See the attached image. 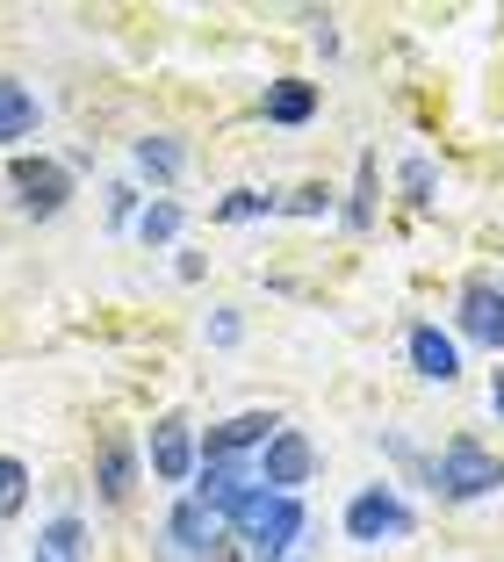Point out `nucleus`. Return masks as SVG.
I'll return each instance as SVG.
<instances>
[{"label":"nucleus","instance_id":"nucleus-14","mask_svg":"<svg viewBox=\"0 0 504 562\" xmlns=\"http://www.w3.org/2000/svg\"><path fill=\"white\" fill-rule=\"evenodd\" d=\"M310 109H317V87L310 80H275L267 87V123H310Z\"/></svg>","mask_w":504,"mask_h":562},{"label":"nucleus","instance_id":"nucleus-6","mask_svg":"<svg viewBox=\"0 0 504 562\" xmlns=\"http://www.w3.org/2000/svg\"><path fill=\"white\" fill-rule=\"evenodd\" d=\"M275 432H281V418H275V412H238V418H224V426L210 432L202 462H245V447H267Z\"/></svg>","mask_w":504,"mask_h":562},{"label":"nucleus","instance_id":"nucleus-17","mask_svg":"<svg viewBox=\"0 0 504 562\" xmlns=\"http://www.w3.org/2000/svg\"><path fill=\"white\" fill-rule=\"evenodd\" d=\"M173 232H180V202H152V210L137 216V238H145V246H166Z\"/></svg>","mask_w":504,"mask_h":562},{"label":"nucleus","instance_id":"nucleus-13","mask_svg":"<svg viewBox=\"0 0 504 562\" xmlns=\"http://www.w3.org/2000/svg\"><path fill=\"white\" fill-rule=\"evenodd\" d=\"M131 491H137V454H131V440H109L101 447V497L123 505Z\"/></svg>","mask_w":504,"mask_h":562},{"label":"nucleus","instance_id":"nucleus-19","mask_svg":"<svg viewBox=\"0 0 504 562\" xmlns=\"http://www.w3.org/2000/svg\"><path fill=\"white\" fill-rule=\"evenodd\" d=\"M22 491H30V469L15 454H0V513H22Z\"/></svg>","mask_w":504,"mask_h":562},{"label":"nucleus","instance_id":"nucleus-20","mask_svg":"<svg viewBox=\"0 0 504 562\" xmlns=\"http://www.w3.org/2000/svg\"><path fill=\"white\" fill-rule=\"evenodd\" d=\"M404 188H411V202H433V166H425V159H404Z\"/></svg>","mask_w":504,"mask_h":562},{"label":"nucleus","instance_id":"nucleus-11","mask_svg":"<svg viewBox=\"0 0 504 562\" xmlns=\"http://www.w3.org/2000/svg\"><path fill=\"white\" fill-rule=\"evenodd\" d=\"M411 368H418L425 382H455L461 353H455V339H447L439 325H411Z\"/></svg>","mask_w":504,"mask_h":562},{"label":"nucleus","instance_id":"nucleus-10","mask_svg":"<svg viewBox=\"0 0 504 562\" xmlns=\"http://www.w3.org/2000/svg\"><path fill=\"white\" fill-rule=\"evenodd\" d=\"M216 533H224V519H216L210 505H202V497H180L173 519H166V541H173L180 555H202V548H210Z\"/></svg>","mask_w":504,"mask_h":562},{"label":"nucleus","instance_id":"nucleus-22","mask_svg":"<svg viewBox=\"0 0 504 562\" xmlns=\"http://www.w3.org/2000/svg\"><path fill=\"white\" fill-rule=\"evenodd\" d=\"M289 210H295V216H317V210H325V188H295Z\"/></svg>","mask_w":504,"mask_h":562},{"label":"nucleus","instance_id":"nucleus-12","mask_svg":"<svg viewBox=\"0 0 504 562\" xmlns=\"http://www.w3.org/2000/svg\"><path fill=\"white\" fill-rule=\"evenodd\" d=\"M30 131H36V94L22 80H0V145H15Z\"/></svg>","mask_w":504,"mask_h":562},{"label":"nucleus","instance_id":"nucleus-18","mask_svg":"<svg viewBox=\"0 0 504 562\" xmlns=\"http://www.w3.org/2000/svg\"><path fill=\"white\" fill-rule=\"evenodd\" d=\"M275 210H281L275 195H260V188H238V195H224V210H216V216H224V224H245V216H275Z\"/></svg>","mask_w":504,"mask_h":562},{"label":"nucleus","instance_id":"nucleus-15","mask_svg":"<svg viewBox=\"0 0 504 562\" xmlns=\"http://www.w3.org/2000/svg\"><path fill=\"white\" fill-rule=\"evenodd\" d=\"M80 548H87V527L72 513H58L44 533H36V562H80Z\"/></svg>","mask_w":504,"mask_h":562},{"label":"nucleus","instance_id":"nucleus-23","mask_svg":"<svg viewBox=\"0 0 504 562\" xmlns=\"http://www.w3.org/2000/svg\"><path fill=\"white\" fill-rule=\"evenodd\" d=\"M490 404H497V418H504V375H497V382H490Z\"/></svg>","mask_w":504,"mask_h":562},{"label":"nucleus","instance_id":"nucleus-9","mask_svg":"<svg viewBox=\"0 0 504 562\" xmlns=\"http://www.w3.org/2000/svg\"><path fill=\"white\" fill-rule=\"evenodd\" d=\"M245 491H260V483H253V469H245V462H202V483H195V497H202V505H210L216 519H231V505H238Z\"/></svg>","mask_w":504,"mask_h":562},{"label":"nucleus","instance_id":"nucleus-5","mask_svg":"<svg viewBox=\"0 0 504 562\" xmlns=\"http://www.w3.org/2000/svg\"><path fill=\"white\" fill-rule=\"evenodd\" d=\"M8 181H15V195H22L30 216H58L66 195H72V181H66V166H58V159H15Z\"/></svg>","mask_w":504,"mask_h":562},{"label":"nucleus","instance_id":"nucleus-16","mask_svg":"<svg viewBox=\"0 0 504 562\" xmlns=\"http://www.w3.org/2000/svg\"><path fill=\"white\" fill-rule=\"evenodd\" d=\"M137 173L173 181V173H180V145H173V137H137Z\"/></svg>","mask_w":504,"mask_h":562},{"label":"nucleus","instance_id":"nucleus-21","mask_svg":"<svg viewBox=\"0 0 504 562\" xmlns=\"http://www.w3.org/2000/svg\"><path fill=\"white\" fill-rule=\"evenodd\" d=\"M131 210H137V188H109V216L115 224H131Z\"/></svg>","mask_w":504,"mask_h":562},{"label":"nucleus","instance_id":"nucleus-8","mask_svg":"<svg viewBox=\"0 0 504 562\" xmlns=\"http://www.w3.org/2000/svg\"><path fill=\"white\" fill-rule=\"evenodd\" d=\"M152 469H159L166 483H188V469H195V432H188V418H159V426H152Z\"/></svg>","mask_w":504,"mask_h":562},{"label":"nucleus","instance_id":"nucleus-4","mask_svg":"<svg viewBox=\"0 0 504 562\" xmlns=\"http://www.w3.org/2000/svg\"><path fill=\"white\" fill-rule=\"evenodd\" d=\"M310 462H317V454H310V440H303L295 426H281L275 440L260 447V469H253V483H267V491L295 497V483H310Z\"/></svg>","mask_w":504,"mask_h":562},{"label":"nucleus","instance_id":"nucleus-7","mask_svg":"<svg viewBox=\"0 0 504 562\" xmlns=\"http://www.w3.org/2000/svg\"><path fill=\"white\" fill-rule=\"evenodd\" d=\"M461 331H469V339H483V347L497 353L504 347V289L469 281V289H461Z\"/></svg>","mask_w":504,"mask_h":562},{"label":"nucleus","instance_id":"nucleus-3","mask_svg":"<svg viewBox=\"0 0 504 562\" xmlns=\"http://www.w3.org/2000/svg\"><path fill=\"white\" fill-rule=\"evenodd\" d=\"M504 483V462L490 454V447H475V440H447V454L433 462V491H447V497H490Z\"/></svg>","mask_w":504,"mask_h":562},{"label":"nucleus","instance_id":"nucleus-1","mask_svg":"<svg viewBox=\"0 0 504 562\" xmlns=\"http://www.w3.org/2000/svg\"><path fill=\"white\" fill-rule=\"evenodd\" d=\"M231 527H238V541L253 548V562H281L295 541H303V497H281V491H245L238 505H231Z\"/></svg>","mask_w":504,"mask_h":562},{"label":"nucleus","instance_id":"nucleus-2","mask_svg":"<svg viewBox=\"0 0 504 562\" xmlns=\"http://www.w3.org/2000/svg\"><path fill=\"white\" fill-rule=\"evenodd\" d=\"M411 527H418V513H411V505L390 491V483H374V491H360L354 505H346V541H360V548L404 541Z\"/></svg>","mask_w":504,"mask_h":562}]
</instances>
